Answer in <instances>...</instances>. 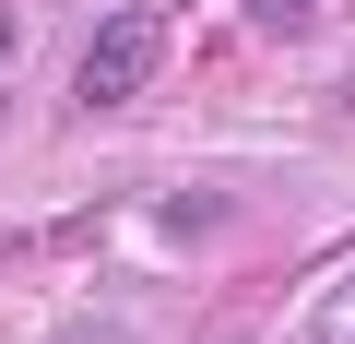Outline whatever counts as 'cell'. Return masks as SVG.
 I'll return each instance as SVG.
<instances>
[{
    "label": "cell",
    "mask_w": 355,
    "mask_h": 344,
    "mask_svg": "<svg viewBox=\"0 0 355 344\" xmlns=\"http://www.w3.org/2000/svg\"><path fill=\"white\" fill-rule=\"evenodd\" d=\"M154 72H166V24H154V13H107L95 48L71 60V107H83V119H119L130 95H154Z\"/></svg>",
    "instance_id": "cell-1"
},
{
    "label": "cell",
    "mask_w": 355,
    "mask_h": 344,
    "mask_svg": "<svg viewBox=\"0 0 355 344\" xmlns=\"http://www.w3.org/2000/svg\"><path fill=\"white\" fill-rule=\"evenodd\" d=\"M308 344H355V273H343V285H320V309H308Z\"/></svg>",
    "instance_id": "cell-2"
},
{
    "label": "cell",
    "mask_w": 355,
    "mask_h": 344,
    "mask_svg": "<svg viewBox=\"0 0 355 344\" xmlns=\"http://www.w3.org/2000/svg\"><path fill=\"white\" fill-rule=\"evenodd\" d=\"M296 13H320V0H249V24H296Z\"/></svg>",
    "instance_id": "cell-3"
},
{
    "label": "cell",
    "mask_w": 355,
    "mask_h": 344,
    "mask_svg": "<svg viewBox=\"0 0 355 344\" xmlns=\"http://www.w3.org/2000/svg\"><path fill=\"white\" fill-rule=\"evenodd\" d=\"M0 72H12V13H0Z\"/></svg>",
    "instance_id": "cell-4"
},
{
    "label": "cell",
    "mask_w": 355,
    "mask_h": 344,
    "mask_svg": "<svg viewBox=\"0 0 355 344\" xmlns=\"http://www.w3.org/2000/svg\"><path fill=\"white\" fill-rule=\"evenodd\" d=\"M83 344H130V332H83Z\"/></svg>",
    "instance_id": "cell-5"
}]
</instances>
